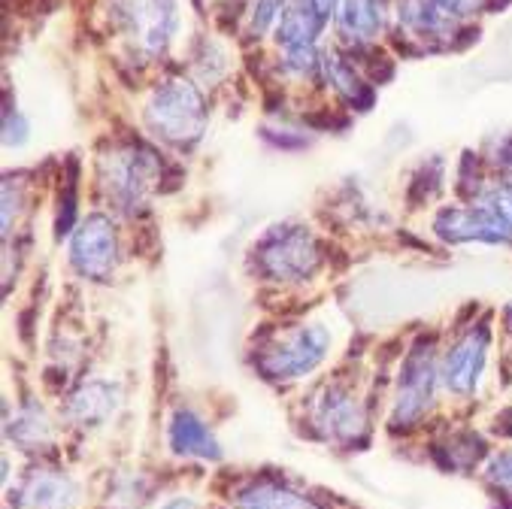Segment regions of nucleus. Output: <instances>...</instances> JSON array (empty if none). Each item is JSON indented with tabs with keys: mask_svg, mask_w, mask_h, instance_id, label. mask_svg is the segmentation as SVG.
Returning <instances> with one entry per match:
<instances>
[{
	"mask_svg": "<svg viewBox=\"0 0 512 509\" xmlns=\"http://www.w3.org/2000/svg\"><path fill=\"white\" fill-rule=\"evenodd\" d=\"M258 270L273 282H303L322 264V249L313 231L285 225L267 231L255 246Z\"/></svg>",
	"mask_w": 512,
	"mask_h": 509,
	"instance_id": "f257e3e1",
	"label": "nucleus"
},
{
	"mask_svg": "<svg viewBox=\"0 0 512 509\" xmlns=\"http://www.w3.org/2000/svg\"><path fill=\"white\" fill-rule=\"evenodd\" d=\"M328 349L331 334L325 325H297L288 334L276 337L255 364L267 379H300L325 361Z\"/></svg>",
	"mask_w": 512,
	"mask_h": 509,
	"instance_id": "f03ea898",
	"label": "nucleus"
},
{
	"mask_svg": "<svg viewBox=\"0 0 512 509\" xmlns=\"http://www.w3.org/2000/svg\"><path fill=\"white\" fill-rule=\"evenodd\" d=\"M434 394H437L434 343L419 340L413 349H409V355L400 367L394 410H391V428H413L431 410Z\"/></svg>",
	"mask_w": 512,
	"mask_h": 509,
	"instance_id": "7ed1b4c3",
	"label": "nucleus"
},
{
	"mask_svg": "<svg viewBox=\"0 0 512 509\" xmlns=\"http://www.w3.org/2000/svg\"><path fill=\"white\" fill-rule=\"evenodd\" d=\"M149 122L158 131V137L185 143V140H197L203 134L207 113H203L200 94L188 82H167L152 97Z\"/></svg>",
	"mask_w": 512,
	"mask_h": 509,
	"instance_id": "20e7f679",
	"label": "nucleus"
},
{
	"mask_svg": "<svg viewBox=\"0 0 512 509\" xmlns=\"http://www.w3.org/2000/svg\"><path fill=\"white\" fill-rule=\"evenodd\" d=\"M100 179H104L107 197L122 213H137L146 207V197L155 185V161L149 152L125 149V152L104 158Z\"/></svg>",
	"mask_w": 512,
	"mask_h": 509,
	"instance_id": "39448f33",
	"label": "nucleus"
},
{
	"mask_svg": "<svg viewBox=\"0 0 512 509\" xmlns=\"http://www.w3.org/2000/svg\"><path fill=\"white\" fill-rule=\"evenodd\" d=\"M119 261V240L116 228L107 216H88L70 240V264L79 276L107 282Z\"/></svg>",
	"mask_w": 512,
	"mask_h": 509,
	"instance_id": "423d86ee",
	"label": "nucleus"
},
{
	"mask_svg": "<svg viewBox=\"0 0 512 509\" xmlns=\"http://www.w3.org/2000/svg\"><path fill=\"white\" fill-rule=\"evenodd\" d=\"M434 231L449 243H509L512 225L494 207V203H479V207H452L443 210L434 222Z\"/></svg>",
	"mask_w": 512,
	"mask_h": 509,
	"instance_id": "0eeeda50",
	"label": "nucleus"
},
{
	"mask_svg": "<svg viewBox=\"0 0 512 509\" xmlns=\"http://www.w3.org/2000/svg\"><path fill=\"white\" fill-rule=\"evenodd\" d=\"M488 349H491V331L485 325L467 331L449 352L443 361V382L452 394H473V388L479 385L485 364H488Z\"/></svg>",
	"mask_w": 512,
	"mask_h": 509,
	"instance_id": "6e6552de",
	"label": "nucleus"
},
{
	"mask_svg": "<svg viewBox=\"0 0 512 509\" xmlns=\"http://www.w3.org/2000/svg\"><path fill=\"white\" fill-rule=\"evenodd\" d=\"M122 22L140 49L158 52L173 34V0H122Z\"/></svg>",
	"mask_w": 512,
	"mask_h": 509,
	"instance_id": "1a4fd4ad",
	"label": "nucleus"
},
{
	"mask_svg": "<svg viewBox=\"0 0 512 509\" xmlns=\"http://www.w3.org/2000/svg\"><path fill=\"white\" fill-rule=\"evenodd\" d=\"M316 428L328 437V440H355L364 431V410L352 391H346L343 385H331L325 388V394L316 403Z\"/></svg>",
	"mask_w": 512,
	"mask_h": 509,
	"instance_id": "9d476101",
	"label": "nucleus"
},
{
	"mask_svg": "<svg viewBox=\"0 0 512 509\" xmlns=\"http://www.w3.org/2000/svg\"><path fill=\"white\" fill-rule=\"evenodd\" d=\"M76 500V485L58 470H34L13 491L16 509H70Z\"/></svg>",
	"mask_w": 512,
	"mask_h": 509,
	"instance_id": "9b49d317",
	"label": "nucleus"
},
{
	"mask_svg": "<svg viewBox=\"0 0 512 509\" xmlns=\"http://www.w3.org/2000/svg\"><path fill=\"white\" fill-rule=\"evenodd\" d=\"M119 406V385L107 382V379H91L82 382L70 400H67V416L70 422L82 425V428H97L104 425Z\"/></svg>",
	"mask_w": 512,
	"mask_h": 509,
	"instance_id": "f8f14e48",
	"label": "nucleus"
},
{
	"mask_svg": "<svg viewBox=\"0 0 512 509\" xmlns=\"http://www.w3.org/2000/svg\"><path fill=\"white\" fill-rule=\"evenodd\" d=\"M170 449L176 455H191V458H222V449L213 437V431L207 428L197 413L191 410H176L173 419H170Z\"/></svg>",
	"mask_w": 512,
	"mask_h": 509,
	"instance_id": "ddd939ff",
	"label": "nucleus"
},
{
	"mask_svg": "<svg viewBox=\"0 0 512 509\" xmlns=\"http://www.w3.org/2000/svg\"><path fill=\"white\" fill-rule=\"evenodd\" d=\"M237 509H319V506L310 497H303L285 485L261 482V485H249L237 497Z\"/></svg>",
	"mask_w": 512,
	"mask_h": 509,
	"instance_id": "4468645a",
	"label": "nucleus"
},
{
	"mask_svg": "<svg viewBox=\"0 0 512 509\" xmlns=\"http://www.w3.org/2000/svg\"><path fill=\"white\" fill-rule=\"evenodd\" d=\"M7 431H10V437H13L22 449H28V452L46 449V446H52V440H55V431H52L46 413L37 410V406H25V410L10 422Z\"/></svg>",
	"mask_w": 512,
	"mask_h": 509,
	"instance_id": "2eb2a0df",
	"label": "nucleus"
},
{
	"mask_svg": "<svg viewBox=\"0 0 512 509\" xmlns=\"http://www.w3.org/2000/svg\"><path fill=\"white\" fill-rule=\"evenodd\" d=\"M340 25L352 40H370L376 34V28L382 25L379 0H343Z\"/></svg>",
	"mask_w": 512,
	"mask_h": 509,
	"instance_id": "dca6fc26",
	"label": "nucleus"
},
{
	"mask_svg": "<svg viewBox=\"0 0 512 509\" xmlns=\"http://www.w3.org/2000/svg\"><path fill=\"white\" fill-rule=\"evenodd\" d=\"M488 479L506 491H512V452H500L488 461Z\"/></svg>",
	"mask_w": 512,
	"mask_h": 509,
	"instance_id": "f3484780",
	"label": "nucleus"
},
{
	"mask_svg": "<svg viewBox=\"0 0 512 509\" xmlns=\"http://www.w3.org/2000/svg\"><path fill=\"white\" fill-rule=\"evenodd\" d=\"M437 4L452 16H470L482 7V0H437Z\"/></svg>",
	"mask_w": 512,
	"mask_h": 509,
	"instance_id": "a211bd4d",
	"label": "nucleus"
},
{
	"mask_svg": "<svg viewBox=\"0 0 512 509\" xmlns=\"http://www.w3.org/2000/svg\"><path fill=\"white\" fill-rule=\"evenodd\" d=\"M491 203H494V207H497V210L509 219V225H512V185L497 188L494 197H491Z\"/></svg>",
	"mask_w": 512,
	"mask_h": 509,
	"instance_id": "6ab92c4d",
	"label": "nucleus"
},
{
	"mask_svg": "<svg viewBox=\"0 0 512 509\" xmlns=\"http://www.w3.org/2000/svg\"><path fill=\"white\" fill-rule=\"evenodd\" d=\"M158 509H197V503L188 500V497H173V500H167V503L158 506Z\"/></svg>",
	"mask_w": 512,
	"mask_h": 509,
	"instance_id": "aec40b11",
	"label": "nucleus"
},
{
	"mask_svg": "<svg viewBox=\"0 0 512 509\" xmlns=\"http://www.w3.org/2000/svg\"><path fill=\"white\" fill-rule=\"evenodd\" d=\"M506 325L512 328V303H509V307H506Z\"/></svg>",
	"mask_w": 512,
	"mask_h": 509,
	"instance_id": "412c9836",
	"label": "nucleus"
}]
</instances>
